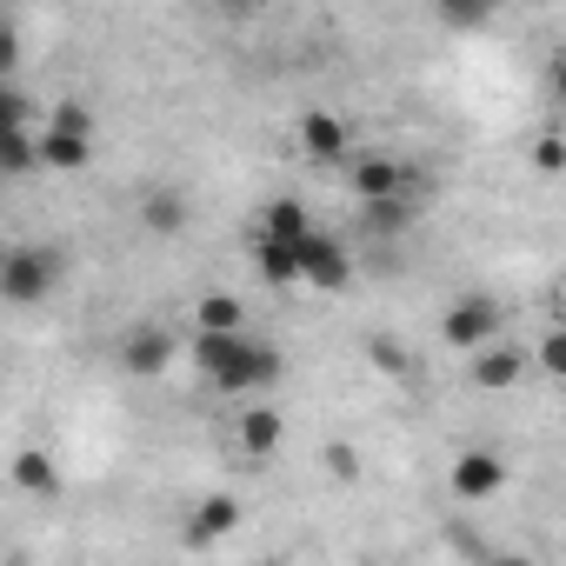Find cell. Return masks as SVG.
<instances>
[{
    "mask_svg": "<svg viewBox=\"0 0 566 566\" xmlns=\"http://www.w3.org/2000/svg\"><path fill=\"white\" fill-rule=\"evenodd\" d=\"M193 360H200V374L220 387V394H266L273 380H280V347H266V340H247L240 327H227V334H200L193 340Z\"/></svg>",
    "mask_w": 566,
    "mask_h": 566,
    "instance_id": "6da1fadb",
    "label": "cell"
},
{
    "mask_svg": "<svg viewBox=\"0 0 566 566\" xmlns=\"http://www.w3.org/2000/svg\"><path fill=\"white\" fill-rule=\"evenodd\" d=\"M61 273H67V260H61V247H14L8 260H0V294H8L14 307H34V301H48L54 287H61Z\"/></svg>",
    "mask_w": 566,
    "mask_h": 566,
    "instance_id": "7a4b0ae2",
    "label": "cell"
},
{
    "mask_svg": "<svg viewBox=\"0 0 566 566\" xmlns=\"http://www.w3.org/2000/svg\"><path fill=\"white\" fill-rule=\"evenodd\" d=\"M87 160H94V114L74 107V101H61V107L48 114V127H41V167L74 174V167H87Z\"/></svg>",
    "mask_w": 566,
    "mask_h": 566,
    "instance_id": "3957f363",
    "label": "cell"
},
{
    "mask_svg": "<svg viewBox=\"0 0 566 566\" xmlns=\"http://www.w3.org/2000/svg\"><path fill=\"white\" fill-rule=\"evenodd\" d=\"M440 340L453 354H480L486 340H500V307L486 294H460L447 314H440Z\"/></svg>",
    "mask_w": 566,
    "mask_h": 566,
    "instance_id": "277c9868",
    "label": "cell"
},
{
    "mask_svg": "<svg viewBox=\"0 0 566 566\" xmlns=\"http://www.w3.org/2000/svg\"><path fill=\"white\" fill-rule=\"evenodd\" d=\"M354 193L360 200H420L427 180L394 154H367V160H354Z\"/></svg>",
    "mask_w": 566,
    "mask_h": 566,
    "instance_id": "5b68a950",
    "label": "cell"
},
{
    "mask_svg": "<svg viewBox=\"0 0 566 566\" xmlns=\"http://www.w3.org/2000/svg\"><path fill=\"white\" fill-rule=\"evenodd\" d=\"M301 280H307V287H321V294H340L347 287V280H354V260H347V247L334 240V233H307L301 240Z\"/></svg>",
    "mask_w": 566,
    "mask_h": 566,
    "instance_id": "8992f818",
    "label": "cell"
},
{
    "mask_svg": "<svg viewBox=\"0 0 566 566\" xmlns=\"http://www.w3.org/2000/svg\"><path fill=\"white\" fill-rule=\"evenodd\" d=\"M447 486H453V500H493V493L506 486V460H500L493 447H467V453L453 460Z\"/></svg>",
    "mask_w": 566,
    "mask_h": 566,
    "instance_id": "52a82bcc",
    "label": "cell"
},
{
    "mask_svg": "<svg viewBox=\"0 0 566 566\" xmlns=\"http://www.w3.org/2000/svg\"><path fill=\"white\" fill-rule=\"evenodd\" d=\"M526 360H533L526 347H506V340H486V347L473 354V367H467V374H473V387H480V394H506V387H513V380L526 374Z\"/></svg>",
    "mask_w": 566,
    "mask_h": 566,
    "instance_id": "ba28073f",
    "label": "cell"
},
{
    "mask_svg": "<svg viewBox=\"0 0 566 566\" xmlns=\"http://www.w3.org/2000/svg\"><path fill=\"white\" fill-rule=\"evenodd\" d=\"M240 453L247 460H273L280 440H287V420H280V407H240V427H233Z\"/></svg>",
    "mask_w": 566,
    "mask_h": 566,
    "instance_id": "9c48e42d",
    "label": "cell"
},
{
    "mask_svg": "<svg viewBox=\"0 0 566 566\" xmlns=\"http://www.w3.org/2000/svg\"><path fill=\"white\" fill-rule=\"evenodd\" d=\"M253 266H260L266 287H301V240L260 233V240H253Z\"/></svg>",
    "mask_w": 566,
    "mask_h": 566,
    "instance_id": "30bf717a",
    "label": "cell"
},
{
    "mask_svg": "<svg viewBox=\"0 0 566 566\" xmlns=\"http://www.w3.org/2000/svg\"><path fill=\"white\" fill-rule=\"evenodd\" d=\"M167 360H174V334L167 327H134L127 340H120V367L127 374H167Z\"/></svg>",
    "mask_w": 566,
    "mask_h": 566,
    "instance_id": "8fae6325",
    "label": "cell"
},
{
    "mask_svg": "<svg viewBox=\"0 0 566 566\" xmlns=\"http://www.w3.org/2000/svg\"><path fill=\"white\" fill-rule=\"evenodd\" d=\"M347 147H354V134H347L340 114H307V120H301V154H307V160L327 167V160H347Z\"/></svg>",
    "mask_w": 566,
    "mask_h": 566,
    "instance_id": "7c38bea8",
    "label": "cell"
},
{
    "mask_svg": "<svg viewBox=\"0 0 566 566\" xmlns=\"http://www.w3.org/2000/svg\"><path fill=\"white\" fill-rule=\"evenodd\" d=\"M240 526V500H227V493H213V500H200L193 506V526H187V546H207V539H220V533H233Z\"/></svg>",
    "mask_w": 566,
    "mask_h": 566,
    "instance_id": "4fadbf2b",
    "label": "cell"
},
{
    "mask_svg": "<svg viewBox=\"0 0 566 566\" xmlns=\"http://www.w3.org/2000/svg\"><path fill=\"white\" fill-rule=\"evenodd\" d=\"M140 227H147V233H180V227H187V193L154 187V193L140 200Z\"/></svg>",
    "mask_w": 566,
    "mask_h": 566,
    "instance_id": "5bb4252c",
    "label": "cell"
},
{
    "mask_svg": "<svg viewBox=\"0 0 566 566\" xmlns=\"http://www.w3.org/2000/svg\"><path fill=\"white\" fill-rule=\"evenodd\" d=\"M433 14H440V28H453V34H480V28L500 14V0H433Z\"/></svg>",
    "mask_w": 566,
    "mask_h": 566,
    "instance_id": "9a60e30c",
    "label": "cell"
},
{
    "mask_svg": "<svg viewBox=\"0 0 566 566\" xmlns=\"http://www.w3.org/2000/svg\"><path fill=\"white\" fill-rule=\"evenodd\" d=\"M260 233L307 240V233H314V220H307V207H301V200H266V213H260Z\"/></svg>",
    "mask_w": 566,
    "mask_h": 566,
    "instance_id": "2e32d148",
    "label": "cell"
},
{
    "mask_svg": "<svg viewBox=\"0 0 566 566\" xmlns=\"http://www.w3.org/2000/svg\"><path fill=\"white\" fill-rule=\"evenodd\" d=\"M14 486L21 493H61V473L48 453H14Z\"/></svg>",
    "mask_w": 566,
    "mask_h": 566,
    "instance_id": "e0dca14e",
    "label": "cell"
},
{
    "mask_svg": "<svg viewBox=\"0 0 566 566\" xmlns=\"http://www.w3.org/2000/svg\"><path fill=\"white\" fill-rule=\"evenodd\" d=\"M193 321H200V334H227V327H240V301L233 294H207L193 307Z\"/></svg>",
    "mask_w": 566,
    "mask_h": 566,
    "instance_id": "ac0fdd59",
    "label": "cell"
},
{
    "mask_svg": "<svg viewBox=\"0 0 566 566\" xmlns=\"http://www.w3.org/2000/svg\"><path fill=\"white\" fill-rule=\"evenodd\" d=\"M360 207H367V227H374V233H400L420 200H360Z\"/></svg>",
    "mask_w": 566,
    "mask_h": 566,
    "instance_id": "d6986e66",
    "label": "cell"
},
{
    "mask_svg": "<svg viewBox=\"0 0 566 566\" xmlns=\"http://www.w3.org/2000/svg\"><path fill=\"white\" fill-rule=\"evenodd\" d=\"M533 367H539V374H553V380H566V327H559V321H553V334L533 347Z\"/></svg>",
    "mask_w": 566,
    "mask_h": 566,
    "instance_id": "ffe728a7",
    "label": "cell"
},
{
    "mask_svg": "<svg viewBox=\"0 0 566 566\" xmlns=\"http://www.w3.org/2000/svg\"><path fill=\"white\" fill-rule=\"evenodd\" d=\"M533 174H566V134H539L533 140Z\"/></svg>",
    "mask_w": 566,
    "mask_h": 566,
    "instance_id": "44dd1931",
    "label": "cell"
},
{
    "mask_svg": "<svg viewBox=\"0 0 566 566\" xmlns=\"http://www.w3.org/2000/svg\"><path fill=\"white\" fill-rule=\"evenodd\" d=\"M546 94H553V107H566V48H559L553 67H546Z\"/></svg>",
    "mask_w": 566,
    "mask_h": 566,
    "instance_id": "7402d4cb",
    "label": "cell"
},
{
    "mask_svg": "<svg viewBox=\"0 0 566 566\" xmlns=\"http://www.w3.org/2000/svg\"><path fill=\"white\" fill-rule=\"evenodd\" d=\"M327 467H334L340 480H354V473H360V467H354V447H327Z\"/></svg>",
    "mask_w": 566,
    "mask_h": 566,
    "instance_id": "603a6c76",
    "label": "cell"
},
{
    "mask_svg": "<svg viewBox=\"0 0 566 566\" xmlns=\"http://www.w3.org/2000/svg\"><path fill=\"white\" fill-rule=\"evenodd\" d=\"M374 360H380V367H387V374H400V367H407V360H400V347H394V340H374Z\"/></svg>",
    "mask_w": 566,
    "mask_h": 566,
    "instance_id": "cb8c5ba5",
    "label": "cell"
},
{
    "mask_svg": "<svg viewBox=\"0 0 566 566\" xmlns=\"http://www.w3.org/2000/svg\"><path fill=\"white\" fill-rule=\"evenodd\" d=\"M213 8H220V14H253L260 0H213Z\"/></svg>",
    "mask_w": 566,
    "mask_h": 566,
    "instance_id": "d4e9b609",
    "label": "cell"
},
{
    "mask_svg": "<svg viewBox=\"0 0 566 566\" xmlns=\"http://www.w3.org/2000/svg\"><path fill=\"white\" fill-rule=\"evenodd\" d=\"M553 321L566 327V280H559V294H553Z\"/></svg>",
    "mask_w": 566,
    "mask_h": 566,
    "instance_id": "484cf974",
    "label": "cell"
}]
</instances>
